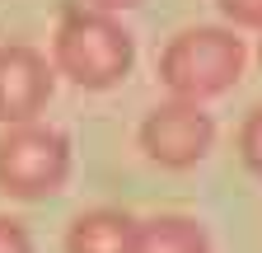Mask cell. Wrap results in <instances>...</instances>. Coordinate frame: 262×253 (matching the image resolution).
Listing matches in <instances>:
<instances>
[{"instance_id":"1","label":"cell","mask_w":262,"mask_h":253,"mask_svg":"<svg viewBox=\"0 0 262 253\" xmlns=\"http://www.w3.org/2000/svg\"><path fill=\"white\" fill-rule=\"evenodd\" d=\"M131 61H136V43L117 14L89 5H71L61 14L52 33V66L66 80H75L80 89H113L117 80H126Z\"/></svg>"},{"instance_id":"2","label":"cell","mask_w":262,"mask_h":253,"mask_svg":"<svg viewBox=\"0 0 262 253\" xmlns=\"http://www.w3.org/2000/svg\"><path fill=\"white\" fill-rule=\"evenodd\" d=\"M244 75V38L234 28L220 24H196L169 38V47L159 52V80L173 99L202 103L225 94Z\"/></svg>"},{"instance_id":"3","label":"cell","mask_w":262,"mask_h":253,"mask_svg":"<svg viewBox=\"0 0 262 253\" xmlns=\"http://www.w3.org/2000/svg\"><path fill=\"white\" fill-rule=\"evenodd\" d=\"M71 178V141L56 126L28 122L0 132V193L19 202H42Z\"/></svg>"},{"instance_id":"4","label":"cell","mask_w":262,"mask_h":253,"mask_svg":"<svg viewBox=\"0 0 262 253\" xmlns=\"http://www.w3.org/2000/svg\"><path fill=\"white\" fill-rule=\"evenodd\" d=\"M215 145V122L202 103L169 99L145 113L141 122V150L164 169H192L202 164Z\"/></svg>"},{"instance_id":"5","label":"cell","mask_w":262,"mask_h":253,"mask_svg":"<svg viewBox=\"0 0 262 253\" xmlns=\"http://www.w3.org/2000/svg\"><path fill=\"white\" fill-rule=\"evenodd\" d=\"M56 89V66L28 43L0 47V126H28L38 122Z\"/></svg>"},{"instance_id":"6","label":"cell","mask_w":262,"mask_h":253,"mask_svg":"<svg viewBox=\"0 0 262 253\" xmlns=\"http://www.w3.org/2000/svg\"><path fill=\"white\" fill-rule=\"evenodd\" d=\"M66 253H136V220L122 211H84L66 230Z\"/></svg>"},{"instance_id":"7","label":"cell","mask_w":262,"mask_h":253,"mask_svg":"<svg viewBox=\"0 0 262 253\" xmlns=\"http://www.w3.org/2000/svg\"><path fill=\"white\" fill-rule=\"evenodd\" d=\"M136 253H211V239L192 216H150L136 220Z\"/></svg>"},{"instance_id":"8","label":"cell","mask_w":262,"mask_h":253,"mask_svg":"<svg viewBox=\"0 0 262 253\" xmlns=\"http://www.w3.org/2000/svg\"><path fill=\"white\" fill-rule=\"evenodd\" d=\"M239 160L248 164V174H257L262 178V103L244 117V126H239Z\"/></svg>"},{"instance_id":"9","label":"cell","mask_w":262,"mask_h":253,"mask_svg":"<svg viewBox=\"0 0 262 253\" xmlns=\"http://www.w3.org/2000/svg\"><path fill=\"white\" fill-rule=\"evenodd\" d=\"M220 14L239 28H262V0H215Z\"/></svg>"},{"instance_id":"10","label":"cell","mask_w":262,"mask_h":253,"mask_svg":"<svg viewBox=\"0 0 262 253\" xmlns=\"http://www.w3.org/2000/svg\"><path fill=\"white\" fill-rule=\"evenodd\" d=\"M0 253H33V239L14 216H0Z\"/></svg>"},{"instance_id":"11","label":"cell","mask_w":262,"mask_h":253,"mask_svg":"<svg viewBox=\"0 0 262 253\" xmlns=\"http://www.w3.org/2000/svg\"><path fill=\"white\" fill-rule=\"evenodd\" d=\"M141 0H89V10H103V14H117V10H131Z\"/></svg>"},{"instance_id":"12","label":"cell","mask_w":262,"mask_h":253,"mask_svg":"<svg viewBox=\"0 0 262 253\" xmlns=\"http://www.w3.org/2000/svg\"><path fill=\"white\" fill-rule=\"evenodd\" d=\"M257 61H262V47H257Z\"/></svg>"}]
</instances>
